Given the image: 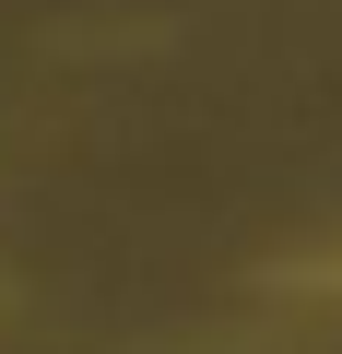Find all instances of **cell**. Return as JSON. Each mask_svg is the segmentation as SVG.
I'll use <instances>...</instances> for the list:
<instances>
[{"mask_svg": "<svg viewBox=\"0 0 342 354\" xmlns=\"http://www.w3.org/2000/svg\"><path fill=\"white\" fill-rule=\"evenodd\" d=\"M283 283H295V295H342V236H330V248H307Z\"/></svg>", "mask_w": 342, "mask_h": 354, "instance_id": "6da1fadb", "label": "cell"}]
</instances>
